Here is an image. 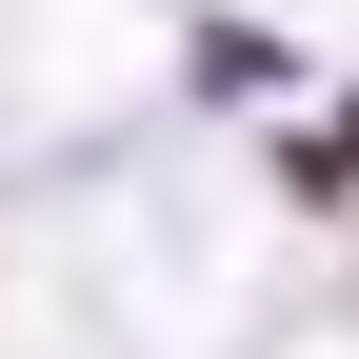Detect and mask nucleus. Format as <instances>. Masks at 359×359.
<instances>
[{
	"mask_svg": "<svg viewBox=\"0 0 359 359\" xmlns=\"http://www.w3.org/2000/svg\"><path fill=\"white\" fill-rule=\"evenodd\" d=\"M339 160H359V120H339Z\"/></svg>",
	"mask_w": 359,
	"mask_h": 359,
	"instance_id": "1",
	"label": "nucleus"
}]
</instances>
